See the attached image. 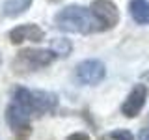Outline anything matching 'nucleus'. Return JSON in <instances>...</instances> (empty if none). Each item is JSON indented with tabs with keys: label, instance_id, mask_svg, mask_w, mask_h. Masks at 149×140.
I'll return each instance as SVG.
<instances>
[{
	"label": "nucleus",
	"instance_id": "nucleus-1",
	"mask_svg": "<svg viewBox=\"0 0 149 140\" xmlns=\"http://www.w3.org/2000/svg\"><path fill=\"white\" fill-rule=\"evenodd\" d=\"M58 97L52 92L45 90H28L17 88L13 92V99L6 108V121L17 134L30 133V121L34 118H41L45 114L56 110Z\"/></svg>",
	"mask_w": 149,
	"mask_h": 140
},
{
	"label": "nucleus",
	"instance_id": "nucleus-2",
	"mask_svg": "<svg viewBox=\"0 0 149 140\" xmlns=\"http://www.w3.org/2000/svg\"><path fill=\"white\" fill-rule=\"evenodd\" d=\"M54 24L56 28L63 32H69V34H95V32H101V24L95 19V15L91 13L90 8L84 6H65L63 9H60L54 17Z\"/></svg>",
	"mask_w": 149,
	"mask_h": 140
},
{
	"label": "nucleus",
	"instance_id": "nucleus-3",
	"mask_svg": "<svg viewBox=\"0 0 149 140\" xmlns=\"http://www.w3.org/2000/svg\"><path fill=\"white\" fill-rule=\"evenodd\" d=\"M56 54L52 50L45 49H24L21 52H17V58L13 60V69L17 73H30L37 71L41 67H47L54 62Z\"/></svg>",
	"mask_w": 149,
	"mask_h": 140
},
{
	"label": "nucleus",
	"instance_id": "nucleus-4",
	"mask_svg": "<svg viewBox=\"0 0 149 140\" xmlns=\"http://www.w3.org/2000/svg\"><path fill=\"white\" fill-rule=\"evenodd\" d=\"M74 77L77 80L84 84V86H95L101 80H104L106 77V65L97 58H90V60H84L77 65L74 69Z\"/></svg>",
	"mask_w": 149,
	"mask_h": 140
},
{
	"label": "nucleus",
	"instance_id": "nucleus-5",
	"mask_svg": "<svg viewBox=\"0 0 149 140\" xmlns=\"http://www.w3.org/2000/svg\"><path fill=\"white\" fill-rule=\"evenodd\" d=\"M90 9L99 21L101 32L112 30L116 24H119V9L112 0H93Z\"/></svg>",
	"mask_w": 149,
	"mask_h": 140
},
{
	"label": "nucleus",
	"instance_id": "nucleus-6",
	"mask_svg": "<svg viewBox=\"0 0 149 140\" xmlns=\"http://www.w3.org/2000/svg\"><path fill=\"white\" fill-rule=\"evenodd\" d=\"M149 90L146 84H134V88L129 92V95L125 97L123 105H121V114L125 118H136V116L142 112V108L146 106Z\"/></svg>",
	"mask_w": 149,
	"mask_h": 140
},
{
	"label": "nucleus",
	"instance_id": "nucleus-7",
	"mask_svg": "<svg viewBox=\"0 0 149 140\" xmlns=\"http://www.w3.org/2000/svg\"><path fill=\"white\" fill-rule=\"evenodd\" d=\"M45 39V30L39 28L37 24H19L15 26L11 32H9V41L13 45L24 43V41H34V43H39V41Z\"/></svg>",
	"mask_w": 149,
	"mask_h": 140
},
{
	"label": "nucleus",
	"instance_id": "nucleus-8",
	"mask_svg": "<svg viewBox=\"0 0 149 140\" xmlns=\"http://www.w3.org/2000/svg\"><path fill=\"white\" fill-rule=\"evenodd\" d=\"M129 13L134 22L138 24H149V2L147 0H130Z\"/></svg>",
	"mask_w": 149,
	"mask_h": 140
},
{
	"label": "nucleus",
	"instance_id": "nucleus-9",
	"mask_svg": "<svg viewBox=\"0 0 149 140\" xmlns=\"http://www.w3.org/2000/svg\"><path fill=\"white\" fill-rule=\"evenodd\" d=\"M34 0H4L2 4V15L4 17H19L28 11Z\"/></svg>",
	"mask_w": 149,
	"mask_h": 140
},
{
	"label": "nucleus",
	"instance_id": "nucleus-10",
	"mask_svg": "<svg viewBox=\"0 0 149 140\" xmlns=\"http://www.w3.org/2000/svg\"><path fill=\"white\" fill-rule=\"evenodd\" d=\"M50 50H52L56 56H67L73 50V45H71V41L65 39V37H58V39L52 41V49Z\"/></svg>",
	"mask_w": 149,
	"mask_h": 140
},
{
	"label": "nucleus",
	"instance_id": "nucleus-11",
	"mask_svg": "<svg viewBox=\"0 0 149 140\" xmlns=\"http://www.w3.org/2000/svg\"><path fill=\"white\" fill-rule=\"evenodd\" d=\"M110 138L112 140H134V134L127 129H116L110 133Z\"/></svg>",
	"mask_w": 149,
	"mask_h": 140
},
{
	"label": "nucleus",
	"instance_id": "nucleus-12",
	"mask_svg": "<svg viewBox=\"0 0 149 140\" xmlns=\"http://www.w3.org/2000/svg\"><path fill=\"white\" fill-rule=\"evenodd\" d=\"M67 140H91L90 138V134H86V133H73V134H69Z\"/></svg>",
	"mask_w": 149,
	"mask_h": 140
},
{
	"label": "nucleus",
	"instance_id": "nucleus-13",
	"mask_svg": "<svg viewBox=\"0 0 149 140\" xmlns=\"http://www.w3.org/2000/svg\"><path fill=\"white\" fill-rule=\"evenodd\" d=\"M138 140H149V129H142V133L138 134Z\"/></svg>",
	"mask_w": 149,
	"mask_h": 140
}]
</instances>
